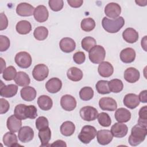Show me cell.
I'll return each instance as SVG.
<instances>
[{"mask_svg":"<svg viewBox=\"0 0 147 147\" xmlns=\"http://www.w3.org/2000/svg\"><path fill=\"white\" fill-rule=\"evenodd\" d=\"M0 104H1V109L0 114H3L8 111L10 108V105L7 100L3 98L0 99Z\"/></svg>","mask_w":147,"mask_h":147,"instance_id":"cell-48","label":"cell"},{"mask_svg":"<svg viewBox=\"0 0 147 147\" xmlns=\"http://www.w3.org/2000/svg\"><path fill=\"white\" fill-rule=\"evenodd\" d=\"M94 96V91L90 87H84L79 91L80 98L84 101L91 99Z\"/></svg>","mask_w":147,"mask_h":147,"instance_id":"cell-39","label":"cell"},{"mask_svg":"<svg viewBox=\"0 0 147 147\" xmlns=\"http://www.w3.org/2000/svg\"><path fill=\"white\" fill-rule=\"evenodd\" d=\"M38 136L41 143L40 146H47L49 145L48 143L51 138V131L49 127L40 130Z\"/></svg>","mask_w":147,"mask_h":147,"instance_id":"cell-29","label":"cell"},{"mask_svg":"<svg viewBox=\"0 0 147 147\" xmlns=\"http://www.w3.org/2000/svg\"><path fill=\"white\" fill-rule=\"evenodd\" d=\"M96 138L98 142L102 145L109 144L113 140V136L109 130H100L97 131Z\"/></svg>","mask_w":147,"mask_h":147,"instance_id":"cell-16","label":"cell"},{"mask_svg":"<svg viewBox=\"0 0 147 147\" xmlns=\"http://www.w3.org/2000/svg\"><path fill=\"white\" fill-rule=\"evenodd\" d=\"M36 127L38 130L49 127V122L48 119L44 116L39 117L36 120Z\"/></svg>","mask_w":147,"mask_h":147,"instance_id":"cell-45","label":"cell"},{"mask_svg":"<svg viewBox=\"0 0 147 147\" xmlns=\"http://www.w3.org/2000/svg\"><path fill=\"white\" fill-rule=\"evenodd\" d=\"M98 121L99 123L103 127H109L111 123L109 115L105 112H102L98 115Z\"/></svg>","mask_w":147,"mask_h":147,"instance_id":"cell-42","label":"cell"},{"mask_svg":"<svg viewBox=\"0 0 147 147\" xmlns=\"http://www.w3.org/2000/svg\"><path fill=\"white\" fill-rule=\"evenodd\" d=\"M122 37L126 42L133 44L138 40V33L134 29L128 28L123 32Z\"/></svg>","mask_w":147,"mask_h":147,"instance_id":"cell-26","label":"cell"},{"mask_svg":"<svg viewBox=\"0 0 147 147\" xmlns=\"http://www.w3.org/2000/svg\"><path fill=\"white\" fill-rule=\"evenodd\" d=\"M50 146H63V147L65 146V147H66L67 144H65V142L64 141L59 140H57V141L53 142V144L50 145Z\"/></svg>","mask_w":147,"mask_h":147,"instance_id":"cell-52","label":"cell"},{"mask_svg":"<svg viewBox=\"0 0 147 147\" xmlns=\"http://www.w3.org/2000/svg\"><path fill=\"white\" fill-rule=\"evenodd\" d=\"M95 88L97 92L100 94H107L110 92L109 87V81L107 80H99L95 85Z\"/></svg>","mask_w":147,"mask_h":147,"instance_id":"cell-38","label":"cell"},{"mask_svg":"<svg viewBox=\"0 0 147 147\" xmlns=\"http://www.w3.org/2000/svg\"><path fill=\"white\" fill-rule=\"evenodd\" d=\"M67 76L69 80L74 82H78L82 80L83 74L81 69L77 67H72L68 69Z\"/></svg>","mask_w":147,"mask_h":147,"instance_id":"cell-32","label":"cell"},{"mask_svg":"<svg viewBox=\"0 0 147 147\" xmlns=\"http://www.w3.org/2000/svg\"><path fill=\"white\" fill-rule=\"evenodd\" d=\"M79 114L81 118L84 121H92L96 119L98 112L95 107L90 106H87L80 109Z\"/></svg>","mask_w":147,"mask_h":147,"instance_id":"cell-8","label":"cell"},{"mask_svg":"<svg viewBox=\"0 0 147 147\" xmlns=\"http://www.w3.org/2000/svg\"><path fill=\"white\" fill-rule=\"evenodd\" d=\"M18 86L16 84H10L1 86L0 88V95L5 98H11L17 94Z\"/></svg>","mask_w":147,"mask_h":147,"instance_id":"cell-23","label":"cell"},{"mask_svg":"<svg viewBox=\"0 0 147 147\" xmlns=\"http://www.w3.org/2000/svg\"><path fill=\"white\" fill-rule=\"evenodd\" d=\"M60 105L65 111H72L76 107V100L72 95L66 94L61 98Z\"/></svg>","mask_w":147,"mask_h":147,"instance_id":"cell-10","label":"cell"},{"mask_svg":"<svg viewBox=\"0 0 147 147\" xmlns=\"http://www.w3.org/2000/svg\"><path fill=\"white\" fill-rule=\"evenodd\" d=\"M97 133L95 127L91 125L84 126L78 135L79 140L83 144H89L96 136Z\"/></svg>","mask_w":147,"mask_h":147,"instance_id":"cell-4","label":"cell"},{"mask_svg":"<svg viewBox=\"0 0 147 147\" xmlns=\"http://www.w3.org/2000/svg\"><path fill=\"white\" fill-rule=\"evenodd\" d=\"M147 129L139 125H134L131 130V134L129 137L128 142L131 146H136L142 142L146 137Z\"/></svg>","mask_w":147,"mask_h":147,"instance_id":"cell-2","label":"cell"},{"mask_svg":"<svg viewBox=\"0 0 147 147\" xmlns=\"http://www.w3.org/2000/svg\"><path fill=\"white\" fill-rule=\"evenodd\" d=\"M67 3L69 5L74 8H78L80 7L83 3V1L82 0H67Z\"/></svg>","mask_w":147,"mask_h":147,"instance_id":"cell-50","label":"cell"},{"mask_svg":"<svg viewBox=\"0 0 147 147\" xmlns=\"http://www.w3.org/2000/svg\"><path fill=\"white\" fill-rule=\"evenodd\" d=\"M3 142L4 145L8 147H14L20 146L18 144L17 136L13 132H7L3 137Z\"/></svg>","mask_w":147,"mask_h":147,"instance_id":"cell-30","label":"cell"},{"mask_svg":"<svg viewBox=\"0 0 147 147\" xmlns=\"http://www.w3.org/2000/svg\"><path fill=\"white\" fill-rule=\"evenodd\" d=\"M49 69L44 64H38L35 65L32 71L33 78L37 81H43L48 76Z\"/></svg>","mask_w":147,"mask_h":147,"instance_id":"cell-7","label":"cell"},{"mask_svg":"<svg viewBox=\"0 0 147 147\" xmlns=\"http://www.w3.org/2000/svg\"><path fill=\"white\" fill-rule=\"evenodd\" d=\"M8 26V20L3 13H1V26L0 30H3L7 28Z\"/></svg>","mask_w":147,"mask_h":147,"instance_id":"cell-49","label":"cell"},{"mask_svg":"<svg viewBox=\"0 0 147 147\" xmlns=\"http://www.w3.org/2000/svg\"><path fill=\"white\" fill-rule=\"evenodd\" d=\"M48 4L52 10L54 11H59L63 9L64 2L63 0H49Z\"/></svg>","mask_w":147,"mask_h":147,"instance_id":"cell-44","label":"cell"},{"mask_svg":"<svg viewBox=\"0 0 147 147\" xmlns=\"http://www.w3.org/2000/svg\"><path fill=\"white\" fill-rule=\"evenodd\" d=\"M88 52L89 59L92 63L100 64L105 60L106 51L101 45H97L94 46Z\"/></svg>","mask_w":147,"mask_h":147,"instance_id":"cell-5","label":"cell"},{"mask_svg":"<svg viewBox=\"0 0 147 147\" xmlns=\"http://www.w3.org/2000/svg\"><path fill=\"white\" fill-rule=\"evenodd\" d=\"M62 87V82L57 78H52L48 80L45 84L47 90L52 94L59 92Z\"/></svg>","mask_w":147,"mask_h":147,"instance_id":"cell-17","label":"cell"},{"mask_svg":"<svg viewBox=\"0 0 147 147\" xmlns=\"http://www.w3.org/2000/svg\"><path fill=\"white\" fill-rule=\"evenodd\" d=\"M136 52L131 48H126L121 51L120 59L124 63H131L136 59Z\"/></svg>","mask_w":147,"mask_h":147,"instance_id":"cell-24","label":"cell"},{"mask_svg":"<svg viewBox=\"0 0 147 147\" xmlns=\"http://www.w3.org/2000/svg\"><path fill=\"white\" fill-rule=\"evenodd\" d=\"M99 107L102 110L113 111L116 110L117 108V103L116 101L110 97H103L99 101Z\"/></svg>","mask_w":147,"mask_h":147,"instance_id":"cell-12","label":"cell"},{"mask_svg":"<svg viewBox=\"0 0 147 147\" xmlns=\"http://www.w3.org/2000/svg\"><path fill=\"white\" fill-rule=\"evenodd\" d=\"M37 104L40 109L44 111H48L52 108L53 106V102L49 96L42 95L38 98Z\"/></svg>","mask_w":147,"mask_h":147,"instance_id":"cell-28","label":"cell"},{"mask_svg":"<svg viewBox=\"0 0 147 147\" xmlns=\"http://www.w3.org/2000/svg\"><path fill=\"white\" fill-rule=\"evenodd\" d=\"M123 77L126 81L133 83L137 82L140 77V74L138 69L133 67L127 68L123 74Z\"/></svg>","mask_w":147,"mask_h":147,"instance_id":"cell-19","label":"cell"},{"mask_svg":"<svg viewBox=\"0 0 147 147\" xmlns=\"http://www.w3.org/2000/svg\"><path fill=\"white\" fill-rule=\"evenodd\" d=\"M34 7L26 2L19 3L16 7V13L22 17H29L33 14L34 11Z\"/></svg>","mask_w":147,"mask_h":147,"instance_id":"cell-14","label":"cell"},{"mask_svg":"<svg viewBox=\"0 0 147 147\" xmlns=\"http://www.w3.org/2000/svg\"><path fill=\"white\" fill-rule=\"evenodd\" d=\"M73 60L78 64L83 63L86 60V56L83 52L78 51L75 53L73 55Z\"/></svg>","mask_w":147,"mask_h":147,"instance_id":"cell-47","label":"cell"},{"mask_svg":"<svg viewBox=\"0 0 147 147\" xmlns=\"http://www.w3.org/2000/svg\"><path fill=\"white\" fill-rule=\"evenodd\" d=\"M20 94L23 100L27 102H31L36 98L37 92L33 87L28 86L23 87L21 90Z\"/></svg>","mask_w":147,"mask_h":147,"instance_id":"cell-25","label":"cell"},{"mask_svg":"<svg viewBox=\"0 0 147 147\" xmlns=\"http://www.w3.org/2000/svg\"><path fill=\"white\" fill-rule=\"evenodd\" d=\"M147 107L145 106L142 107L138 113L139 118L138 119V124L144 127H146L147 126Z\"/></svg>","mask_w":147,"mask_h":147,"instance_id":"cell-43","label":"cell"},{"mask_svg":"<svg viewBox=\"0 0 147 147\" xmlns=\"http://www.w3.org/2000/svg\"><path fill=\"white\" fill-rule=\"evenodd\" d=\"M140 102L142 103L147 102V91L146 90L142 91L138 95Z\"/></svg>","mask_w":147,"mask_h":147,"instance_id":"cell-51","label":"cell"},{"mask_svg":"<svg viewBox=\"0 0 147 147\" xmlns=\"http://www.w3.org/2000/svg\"><path fill=\"white\" fill-rule=\"evenodd\" d=\"M33 16L34 19L37 22H44L48 20L49 12L45 6L39 5L35 8Z\"/></svg>","mask_w":147,"mask_h":147,"instance_id":"cell-15","label":"cell"},{"mask_svg":"<svg viewBox=\"0 0 147 147\" xmlns=\"http://www.w3.org/2000/svg\"><path fill=\"white\" fill-rule=\"evenodd\" d=\"M96 40L94 38L87 36L83 38L81 42L82 48L87 52H89V51L92 49L94 46L96 45Z\"/></svg>","mask_w":147,"mask_h":147,"instance_id":"cell-40","label":"cell"},{"mask_svg":"<svg viewBox=\"0 0 147 147\" xmlns=\"http://www.w3.org/2000/svg\"><path fill=\"white\" fill-rule=\"evenodd\" d=\"M16 69L12 65L9 66L3 71L2 77L6 81H10L14 79L17 74Z\"/></svg>","mask_w":147,"mask_h":147,"instance_id":"cell-41","label":"cell"},{"mask_svg":"<svg viewBox=\"0 0 147 147\" xmlns=\"http://www.w3.org/2000/svg\"><path fill=\"white\" fill-rule=\"evenodd\" d=\"M10 42L9 38L3 35L0 36V51L4 52L7 51L10 47Z\"/></svg>","mask_w":147,"mask_h":147,"instance_id":"cell-46","label":"cell"},{"mask_svg":"<svg viewBox=\"0 0 147 147\" xmlns=\"http://www.w3.org/2000/svg\"><path fill=\"white\" fill-rule=\"evenodd\" d=\"M135 2L139 6H145L146 5L147 3V1L146 0H144V1H142V0H140V1H136Z\"/></svg>","mask_w":147,"mask_h":147,"instance_id":"cell-55","label":"cell"},{"mask_svg":"<svg viewBox=\"0 0 147 147\" xmlns=\"http://www.w3.org/2000/svg\"><path fill=\"white\" fill-rule=\"evenodd\" d=\"M103 29L110 33L118 32L125 25V20L122 17H119L115 19H109L105 17L102 21Z\"/></svg>","mask_w":147,"mask_h":147,"instance_id":"cell-3","label":"cell"},{"mask_svg":"<svg viewBox=\"0 0 147 147\" xmlns=\"http://www.w3.org/2000/svg\"><path fill=\"white\" fill-rule=\"evenodd\" d=\"M109 87L110 92L118 93L123 90V84L120 79H114L109 81Z\"/></svg>","mask_w":147,"mask_h":147,"instance_id":"cell-35","label":"cell"},{"mask_svg":"<svg viewBox=\"0 0 147 147\" xmlns=\"http://www.w3.org/2000/svg\"><path fill=\"white\" fill-rule=\"evenodd\" d=\"M7 129L11 132L16 133L19 131L22 126L21 119L17 117L15 115L10 116L6 122Z\"/></svg>","mask_w":147,"mask_h":147,"instance_id":"cell-22","label":"cell"},{"mask_svg":"<svg viewBox=\"0 0 147 147\" xmlns=\"http://www.w3.org/2000/svg\"><path fill=\"white\" fill-rule=\"evenodd\" d=\"M17 32L20 34H28L32 30L30 23L26 20H21L17 22L16 26Z\"/></svg>","mask_w":147,"mask_h":147,"instance_id":"cell-34","label":"cell"},{"mask_svg":"<svg viewBox=\"0 0 147 147\" xmlns=\"http://www.w3.org/2000/svg\"><path fill=\"white\" fill-rule=\"evenodd\" d=\"M123 102L124 105L127 108L134 109L139 105L140 102L137 95L133 93H129L124 96Z\"/></svg>","mask_w":147,"mask_h":147,"instance_id":"cell-21","label":"cell"},{"mask_svg":"<svg viewBox=\"0 0 147 147\" xmlns=\"http://www.w3.org/2000/svg\"><path fill=\"white\" fill-rule=\"evenodd\" d=\"M48 35V30L47 28L40 26L36 28L33 32V36L34 38L39 41H42L45 40Z\"/></svg>","mask_w":147,"mask_h":147,"instance_id":"cell-36","label":"cell"},{"mask_svg":"<svg viewBox=\"0 0 147 147\" xmlns=\"http://www.w3.org/2000/svg\"><path fill=\"white\" fill-rule=\"evenodd\" d=\"M75 130V126L71 121H65L60 126V132L62 135L68 137L72 136Z\"/></svg>","mask_w":147,"mask_h":147,"instance_id":"cell-33","label":"cell"},{"mask_svg":"<svg viewBox=\"0 0 147 147\" xmlns=\"http://www.w3.org/2000/svg\"><path fill=\"white\" fill-rule=\"evenodd\" d=\"M0 60H1V74H2L3 71L6 69V63L2 57L0 58Z\"/></svg>","mask_w":147,"mask_h":147,"instance_id":"cell-54","label":"cell"},{"mask_svg":"<svg viewBox=\"0 0 147 147\" xmlns=\"http://www.w3.org/2000/svg\"><path fill=\"white\" fill-rule=\"evenodd\" d=\"M14 80L18 86L22 87L28 86L30 83V79L29 75L23 71L18 72Z\"/></svg>","mask_w":147,"mask_h":147,"instance_id":"cell-31","label":"cell"},{"mask_svg":"<svg viewBox=\"0 0 147 147\" xmlns=\"http://www.w3.org/2000/svg\"><path fill=\"white\" fill-rule=\"evenodd\" d=\"M121 13V7L117 3L110 2L105 7V14L111 18H117L119 17Z\"/></svg>","mask_w":147,"mask_h":147,"instance_id":"cell-11","label":"cell"},{"mask_svg":"<svg viewBox=\"0 0 147 147\" xmlns=\"http://www.w3.org/2000/svg\"><path fill=\"white\" fill-rule=\"evenodd\" d=\"M141 47L145 51H146V36H145L144 38L141 40Z\"/></svg>","mask_w":147,"mask_h":147,"instance_id":"cell-53","label":"cell"},{"mask_svg":"<svg viewBox=\"0 0 147 147\" xmlns=\"http://www.w3.org/2000/svg\"><path fill=\"white\" fill-rule=\"evenodd\" d=\"M111 133L112 135L117 138H122L126 136L128 128L126 125L121 122L115 123L111 127Z\"/></svg>","mask_w":147,"mask_h":147,"instance_id":"cell-13","label":"cell"},{"mask_svg":"<svg viewBox=\"0 0 147 147\" xmlns=\"http://www.w3.org/2000/svg\"><path fill=\"white\" fill-rule=\"evenodd\" d=\"M98 71L99 75L102 77L109 78L113 74L114 68L110 63L102 61L98 66Z\"/></svg>","mask_w":147,"mask_h":147,"instance_id":"cell-20","label":"cell"},{"mask_svg":"<svg viewBox=\"0 0 147 147\" xmlns=\"http://www.w3.org/2000/svg\"><path fill=\"white\" fill-rule=\"evenodd\" d=\"M59 46L60 49L65 53H70L74 51L76 48L75 41L69 37L63 38L60 42Z\"/></svg>","mask_w":147,"mask_h":147,"instance_id":"cell-18","label":"cell"},{"mask_svg":"<svg viewBox=\"0 0 147 147\" xmlns=\"http://www.w3.org/2000/svg\"><path fill=\"white\" fill-rule=\"evenodd\" d=\"M14 60L17 65L22 68H29L32 62L30 55L26 52H20L15 56Z\"/></svg>","mask_w":147,"mask_h":147,"instance_id":"cell-6","label":"cell"},{"mask_svg":"<svg viewBox=\"0 0 147 147\" xmlns=\"http://www.w3.org/2000/svg\"><path fill=\"white\" fill-rule=\"evenodd\" d=\"M114 116L118 122H127L131 118V113L127 109L121 107L115 111Z\"/></svg>","mask_w":147,"mask_h":147,"instance_id":"cell-27","label":"cell"},{"mask_svg":"<svg viewBox=\"0 0 147 147\" xmlns=\"http://www.w3.org/2000/svg\"><path fill=\"white\" fill-rule=\"evenodd\" d=\"M80 26L83 30L87 32H91L95 27V22L92 18H86L82 20Z\"/></svg>","mask_w":147,"mask_h":147,"instance_id":"cell-37","label":"cell"},{"mask_svg":"<svg viewBox=\"0 0 147 147\" xmlns=\"http://www.w3.org/2000/svg\"><path fill=\"white\" fill-rule=\"evenodd\" d=\"M14 114L21 120L27 118L34 119L37 116V110L33 105L27 106L24 104H19L15 107Z\"/></svg>","mask_w":147,"mask_h":147,"instance_id":"cell-1","label":"cell"},{"mask_svg":"<svg viewBox=\"0 0 147 147\" xmlns=\"http://www.w3.org/2000/svg\"><path fill=\"white\" fill-rule=\"evenodd\" d=\"M18 137L21 142H28L33 140L34 137V131L32 128L28 126L21 127L18 131Z\"/></svg>","mask_w":147,"mask_h":147,"instance_id":"cell-9","label":"cell"}]
</instances>
